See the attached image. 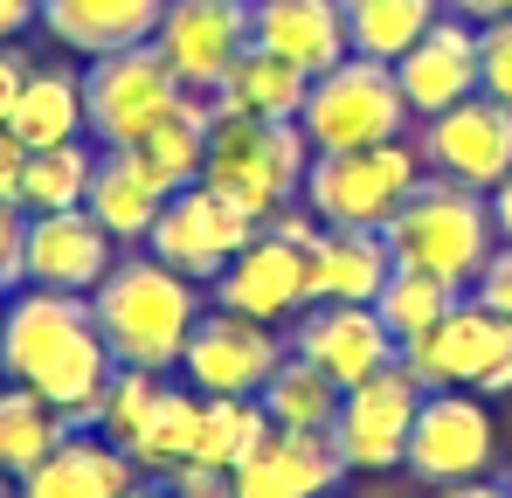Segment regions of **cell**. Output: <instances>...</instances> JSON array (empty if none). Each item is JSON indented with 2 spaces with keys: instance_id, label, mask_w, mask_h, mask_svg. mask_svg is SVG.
Instances as JSON below:
<instances>
[{
  "instance_id": "obj_1",
  "label": "cell",
  "mask_w": 512,
  "mask_h": 498,
  "mask_svg": "<svg viewBox=\"0 0 512 498\" xmlns=\"http://www.w3.org/2000/svg\"><path fill=\"white\" fill-rule=\"evenodd\" d=\"M111 374H118V360H111V346L97 332L90 298L42 291V284L7 291V312H0V381L35 388L56 415H70L77 429H90Z\"/></svg>"
},
{
  "instance_id": "obj_2",
  "label": "cell",
  "mask_w": 512,
  "mask_h": 498,
  "mask_svg": "<svg viewBox=\"0 0 512 498\" xmlns=\"http://www.w3.org/2000/svg\"><path fill=\"white\" fill-rule=\"evenodd\" d=\"M90 312H97V332H104V346H111L118 367L180 374L187 332L201 326L208 298H201L194 277H180L153 249H118L111 277L90 291Z\"/></svg>"
},
{
  "instance_id": "obj_3",
  "label": "cell",
  "mask_w": 512,
  "mask_h": 498,
  "mask_svg": "<svg viewBox=\"0 0 512 498\" xmlns=\"http://www.w3.org/2000/svg\"><path fill=\"white\" fill-rule=\"evenodd\" d=\"M305 166H312V146H305L298 125H277V118H215L208 125L201 187H215L222 201H236L250 222H270L277 208H291L305 194Z\"/></svg>"
},
{
  "instance_id": "obj_4",
  "label": "cell",
  "mask_w": 512,
  "mask_h": 498,
  "mask_svg": "<svg viewBox=\"0 0 512 498\" xmlns=\"http://www.w3.org/2000/svg\"><path fill=\"white\" fill-rule=\"evenodd\" d=\"M381 236L395 249V263L429 270V277H450V284H464V291L478 284L485 256L499 249V229H492L485 194H471V187H457V180H436V173L402 201V215H395Z\"/></svg>"
},
{
  "instance_id": "obj_5",
  "label": "cell",
  "mask_w": 512,
  "mask_h": 498,
  "mask_svg": "<svg viewBox=\"0 0 512 498\" xmlns=\"http://www.w3.org/2000/svg\"><path fill=\"white\" fill-rule=\"evenodd\" d=\"M409 125H416V111L395 83V63H374V56H346L326 77H312L305 111H298V132L312 153L388 146V139H409Z\"/></svg>"
},
{
  "instance_id": "obj_6",
  "label": "cell",
  "mask_w": 512,
  "mask_h": 498,
  "mask_svg": "<svg viewBox=\"0 0 512 498\" xmlns=\"http://www.w3.org/2000/svg\"><path fill=\"white\" fill-rule=\"evenodd\" d=\"M423 180L429 166L416 139H388V146H360V153H312L298 201L326 229H388Z\"/></svg>"
},
{
  "instance_id": "obj_7",
  "label": "cell",
  "mask_w": 512,
  "mask_h": 498,
  "mask_svg": "<svg viewBox=\"0 0 512 498\" xmlns=\"http://www.w3.org/2000/svg\"><path fill=\"white\" fill-rule=\"evenodd\" d=\"M180 77L167 70V56L153 42L139 49H111V56H90L84 63V118L90 139L111 153V146H139L153 125H167L180 111Z\"/></svg>"
},
{
  "instance_id": "obj_8",
  "label": "cell",
  "mask_w": 512,
  "mask_h": 498,
  "mask_svg": "<svg viewBox=\"0 0 512 498\" xmlns=\"http://www.w3.org/2000/svg\"><path fill=\"white\" fill-rule=\"evenodd\" d=\"M492 457H499V422L492 402L471 395V388H429L416 429H409V471L436 485H464V478H492Z\"/></svg>"
},
{
  "instance_id": "obj_9",
  "label": "cell",
  "mask_w": 512,
  "mask_h": 498,
  "mask_svg": "<svg viewBox=\"0 0 512 498\" xmlns=\"http://www.w3.org/2000/svg\"><path fill=\"white\" fill-rule=\"evenodd\" d=\"M423 381L395 360L367 381L340 388V415H333V443H340L346 471H395L409 457V429H416V409H423Z\"/></svg>"
},
{
  "instance_id": "obj_10",
  "label": "cell",
  "mask_w": 512,
  "mask_h": 498,
  "mask_svg": "<svg viewBox=\"0 0 512 498\" xmlns=\"http://www.w3.org/2000/svg\"><path fill=\"white\" fill-rule=\"evenodd\" d=\"M284 353H291L284 326H256L243 312L208 305L201 326L187 332L180 381H187L194 395H263V381L284 367Z\"/></svg>"
},
{
  "instance_id": "obj_11",
  "label": "cell",
  "mask_w": 512,
  "mask_h": 498,
  "mask_svg": "<svg viewBox=\"0 0 512 498\" xmlns=\"http://www.w3.org/2000/svg\"><path fill=\"white\" fill-rule=\"evenodd\" d=\"M416 153H423V166L436 180H457L471 194H492L512 173V104L478 90V97L436 111V118H423V132H416Z\"/></svg>"
},
{
  "instance_id": "obj_12",
  "label": "cell",
  "mask_w": 512,
  "mask_h": 498,
  "mask_svg": "<svg viewBox=\"0 0 512 498\" xmlns=\"http://www.w3.org/2000/svg\"><path fill=\"white\" fill-rule=\"evenodd\" d=\"M512 360V319H499L492 305H478L471 291L423 332L402 346V367L423 381V388H485L499 367Z\"/></svg>"
},
{
  "instance_id": "obj_13",
  "label": "cell",
  "mask_w": 512,
  "mask_h": 498,
  "mask_svg": "<svg viewBox=\"0 0 512 498\" xmlns=\"http://www.w3.org/2000/svg\"><path fill=\"white\" fill-rule=\"evenodd\" d=\"M263 222H250L236 201H222L215 187H180V194H167V208H160V222H153V236H146V249L160 256V263H173L180 277H194V284H215L229 263H236V249L250 243Z\"/></svg>"
},
{
  "instance_id": "obj_14",
  "label": "cell",
  "mask_w": 512,
  "mask_h": 498,
  "mask_svg": "<svg viewBox=\"0 0 512 498\" xmlns=\"http://www.w3.org/2000/svg\"><path fill=\"white\" fill-rule=\"evenodd\" d=\"M153 49L167 56L180 90L215 97L222 77L236 70V56L250 49V0H167Z\"/></svg>"
},
{
  "instance_id": "obj_15",
  "label": "cell",
  "mask_w": 512,
  "mask_h": 498,
  "mask_svg": "<svg viewBox=\"0 0 512 498\" xmlns=\"http://www.w3.org/2000/svg\"><path fill=\"white\" fill-rule=\"evenodd\" d=\"M284 339H291V353L312 360L333 388H353V381H367V374H381V367L402 360L395 332L381 326L374 305H305V312L284 326Z\"/></svg>"
},
{
  "instance_id": "obj_16",
  "label": "cell",
  "mask_w": 512,
  "mask_h": 498,
  "mask_svg": "<svg viewBox=\"0 0 512 498\" xmlns=\"http://www.w3.org/2000/svg\"><path fill=\"white\" fill-rule=\"evenodd\" d=\"M215 305L243 312L256 326H291L312 305V270H305V243H284L270 229H256L236 249V263L215 277Z\"/></svg>"
},
{
  "instance_id": "obj_17",
  "label": "cell",
  "mask_w": 512,
  "mask_h": 498,
  "mask_svg": "<svg viewBox=\"0 0 512 498\" xmlns=\"http://www.w3.org/2000/svg\"><path fill=\"white\" fill-rule=\"evenodd\" d=\"M118 263L111 229L90 215V208H56V215H28V236H21V284H42V291H77L90 298Z\"/></svg>"
},
{
  "instance_id": "obj_18",
  "label": "cell",
  "mask_w": 512,
  "mask_h": 498,
  "mask_svg": "<svg viewBox=\"0 0 512 498\" xmlns=\"http://www.w3.org/2000/svg\"><path fill=\"white\" fill-rule=\"evenodd\" d=\"M346 478V457L333 429H270L250 457L229 471L236 498H333Z\"/></svg>"
},
{
  "instance_id": "obj_19",
  "label": "cell",
  "mask_w": 512,
  "mask_h": 498,
  "mask_svg": "<svg viewBox=\"0 0 512 498\" xmlns=\"http://www.w3.org/2000/svg\"><path fill=\"white\" fill-rule=\"evenodd\" d=\"M395 83H402V97H409L416 118H436V111L478 97V28L443 7L423 28V42L409 56H395Z\"/></svg>"
},
{
  "instance_id": "obj_20",
  "label": "cell",
  "mask_w": 512,
  "mask_h": 498,
  "mask_svg": "<svg viewBox=\"0 0 512 498\" xmlns=\"http://www.w3.org/2000/svg\"><path fill=\"white\" fill-rule=\"evenodd\" d=\"M21 498H132L146 478L139 464L104 436V429H70L28 478H14Z\"/></svg>"
},
{
  "instance_id": "obj_21",
  "label": "cell",
  "mask_w": 512,
  "mask_h": 498,
  "mask_svg": "<svg viewBox=\"0 0 512 498\" xmlns=\"http://www.w3.org/2000/svg\"><path fill=\"white\" fill-rule=\"evenodd\" d=\"M250 42L298 63L305 77H326L333 63L353 56L340 0H250Z\"/></svg>"
},
{
  "instance_id": "obj_22",
  "label": "cell",
  "mask_w": 512,
  "mask_h": 498,
  "mask_svg": "<svg viewBox=\"0 0 512 498\" xmlns=\"http://www.w3.org/2000/svg\"><path fill=\"white\" fill-rule=\"evenodd\" d=\"M160 14H167V0H42V21L35 28H49L56 49H70V56L90 63V56L153 42Z\"/></svg>"
},
{
  "instance_id": "obj_23",
  "label": "cell",
  "mask_w": 512,
  "mask_h": 498,
  "mask_svg": "<svg viewBox=\"0 0 512 498\" xmlns=\"http://www.w3.org/2000/svg\"><path fill=\"white\" fill-rule=\"evenodd\" d=\"M84 208L111 229V243L118 249H146L153 236V222H160V208H167V187L146 173V160L132 153V146H97V173H90V194Z\"/></svg>"
},
{
  "instance_id": "obj_24",
  "label": "cell",
  "mask_w": 512,
  "mask_h": 498,
  "mask_svg": "<svg viewBox=\"0 0 512 498\" xmlns=\"http://www.w3.org/2000/svg\"><path fill=\"white\" fill-rule=\"evenodd\" d=\"M305 270H312V305H374L395 270V249L381 229H319V243L305 249Z\"/></svg>"
},
{
  "instance_id": "obj_25",
  "label": "cell",
  "mask_w": 512,
  "mask_h": 498,
  "mask_svg": "<svg viewBox=\"0 0 512 498\" xmlns=\"http://www.w3.org/2000/svg\"><path fill=\"white\" fill-rule=\"evenodd\" d=\"M7 132H14L28 153H42V146H70V139H90L84 70H70V63H28V83H21V104H14Z\"/></svg>"
},
{
  "instance_id": "obj_26",
  "label": "cell",
  "mask_w": 512,
  "mask_h": 498,
  "mask_svg": "<svg viewBox=\"0 0 512 498\" xmlns=\"http://www.w3.org/2000/svg\"><path fill=\"white\" fill-rule=\"evenodd\" d=\"M305 90H312V77L298 63H284V56H270V49L250 42L236 56V70L222 77V90H215V118H277V125H298Z\"/></svg>"
},
{
  "instance_id": "obj_27",
  "label": "cell",
  "mask_w": 512,
  "mask_h": 498,
  "mask_svg": "<svg viewBox=\"0 0 512 498\" xmlns=\"http://www.w3.org/2000/svg\"><path fill=\"white\" fill-rule=\"evenodd\" d=\"M208 125H215V97H180V111H173L167 125H153L132 153L146 160V173L167 187V194H180V187H194L201 180V160H208Z\"/></svg>"
},
{
  "instance_id": "obj_28",
  "label": "cell",
  "mask_w": 512,
  "mask_h": 498,
  "mask_svg": "<svg viewBox=\"0 0 512 498\" xmlns=\"http://www.w3.org/2000/svg\"><path fill=\"white\" fill-rule=\"evenodd\" d=\"M346 14V42L353 56H374V63H395L423 42V28L443 14V0H340Z\"/></svg>"
},
{
  "instance_id": "obj_29",
  "label": "cell",
  "mask_w": 512,
  "mask_h": 498,
  "mask_svg": "<svg viewBox=\"0 0 512 498\" xmlns=\"http://www.w3.org/2000/svg\"><path fill=\"white\" fill-rule=\"evenodd\" d=\"M70 429H77V422L56 415L35 388H14V381H7V388H0V471H7V478H28Z\"/></svg>"
},
{
  "instance_id": "obj_30",
  "label": "cell",
  "mask_w": 512,
  "mask_h": 498,
  "mask_svg": "<svg viewBox=\"0 0 512 498\" xmlns=\"http://www.w3.org/2000/svg\"><path fill=\"white\" fill-rule=\"evenodd\" d=\"M263 436H270V415H263L256 395H201V415H194V464L236 471Z\"/></svg>"
},
{
  "instance_id": "obj_31",
  "label": "cell",
  "mask_w": 512,
  "mask_h": 498,
  "mask_svg": "<svg viewBox=\"0 0 512 498\" xmlns=\"http://www.w3.org/2000/svg\"><path fill=\"white\" fill-rule=\"evenodd\" d=\"M90 173H97V139L70 146H42L21 166V215H56V208H84Z\"/></svg>"
},
{
  "instance_id": "obj_32",
  "label": "cell",
  "mask_w": 512,
  "mask_h": 498,
  "mask_svg": "<svg viewBox=\"0 0 512 498\" xmlns=\"http://www.w3.org/2000/svg\"><path fill=\"white\" fill-rule=\"evenodd\" d=\"M263 415H270V429H333V415H340V388L312 367V360H298V353H284V367L263 381Z\"/></svg>"
},
{
  "instance_id": "obj_33",
  "label": "cell",
  "mask_w": 512,
  "mask_h": 498,
  "mask_svg": "<svg viewBox=\"0 0 512 498\" xmlns=\"http://www.w3.org/2000/svg\"><path fill=\"white\" fill-rule=\"evenodd\" d=\"M457 298H464V284L395 263V270H388V284H381V298H374V312H381V326L395 332V346H409V339H423V332L436 326Z\"/></svg>"
},
{
  "instance_id": "obj_34",
  "label": "cell",
  "mask_w": 512,
  "mask_h": 498,
  "mask_svg": "<svg viewBox=\"0 0 512 498\" xmlns=\"http://www.w3.org/2000/svg\"><path fill=\"white\" fill-rule=\"evenodd\" d=\"M194 415H201V395L167 381V395L153 402L146 429H139V443H132L139 478H167L173 464H187V457H194Z\"/></svg>"
},
{
  "instance_id": "obj_35",
  "label": "cell",
  "mask_w": 512,
  "mask_h": 498,
  "mask_svg": "<svg viewBox=\"0 0 512 498\" xmlns=\"http://www.w3.org/2000/svg\"><path fill=\"white\" fill-rule=\"evenodd\" d=\"M167 395V374H146V367H118L111 381H104V402L90 415V429H104L125 457H132V443H139V429H146V415L153 402Z\"/></svg>"
},
{
  "instance_id": "obj_36",
  "label": "cell",
  "mask_w": 512,
  "mask_h": 498,
  "mask_svg": "<svg viewBox=\"0 0 512 498\" xmlns=\"http://www.w3.org/2000/svg\"><path fill=\"white\" fill-rule=\"evenodd\" d=\"M478 90L512 104V14L478 28Z\"/></svg>"
},
{
  "instance_id": "obj_37",
  "label": "cell",
  "mask_w": 512,
  "mask_h": 498,
  "mask_svg": "<svg viewBox=\"0 0 512 498\" xmlns=\"http://www.w3.org/2000/svg\"><path fill=\"white\" fill-rule=\"evenodd\" d=\"M471 298H478V305H492L499 319H512V243H499L492 256H485V270H478Z\"/></svg>"
},
{
  "instance_id": "obj_38",
  "label": "cell",
  "mask_w": 512,
  "mask_h": 498,
  "mask_svg": "<svg viewBox=\"0 0 512 498\" xmlns=\"http://www.w3.org/2000/svg\"><path fill=\"white\" fill-rule=\"evenodd\" d=\"M160 485H167V498H236V492H229V471L194 464V457H187V464H173Z\"/></svg>"
},
{
  "instance_id": "obj_39",
  "label": "cell",
  "mask_w": 512,
  "mask_h": 498,
  "mask_svg": "<svg viewBox=\"0 0 512 498\" xmlns=\"http://www.w3.org/2000/svg\"><path fill=\"white\" fill-rule=\"evenodd\" d=\"M21 236H28V215L0 201V291H21Z\"/></svg>"
},
{
  "instance_id": "obj_40",
  "label": "cell",
  "mask_w": 512,
  "mask_h": 498,
  "mask_svg": "<svg viewBox=\"0 0 512 498\" xmlns=\"http://www.w3.org/2000/svg\"><path fill=\"white\" fill-rule=\"evenodd\" d=\"M21 83H28V56H21L14 42H0V125L14 118V104H21Z\"/></svg>"
},
{
  "instance_id": "obj_41",
  "label": "cell",
  "mask_w": 512,
  "mask_h": 498,
  "mask_svg": "<svg viewBox=\"0 0 512 498\" xmlns=\"http://www.w3.org/2000/svg\"><path fill=\"white\" fill-rule=\"evenodd\" d=\"M21 166H28V146L0 125V201H14V208H21Z\"/></svg>"
},
{
  "instance_id": "obj_42",
  "label": "cell",
  "mask_w": 512,
  "mask_h": 498,
  "mask_svg": "<svg viewBox=\"0 0 512 498\" xmlns=\"http://www.w3.org/2000/svg\"><path fill=\"white\" fill-rule=\"evenodd\" d=\"M42 21V0H0V42H21Z\"/></svg>"
},
{
  "instance_id": "obj_43",
  "label": "cell",
  "mask_w": 512,
  "mask_h": 498,
  "mask_svg": "<svg viewBox=\"0 0 512 498\" xmlns=\"http://www.w3.org/2000/svg\"><path fill=\"white\" fill-rule=\"evenodd\" d=\"M450 14H464L471 28H485V21H499V14H512V0H443Z\"/></svg>"
},
{
  "instance_id": "obj_44",
  "label": "cell",
  "mask_w": 512,
  "mask_h": 498,
  "mask_svg": "<svg viewBox=\"0 0 512 498\" xmlns=\"http://www.w3.org/2000/svg\"><path fill=\"white\" fill-rule=\"evenodd\" d=\"M485 208H492V229H499V243H512V173L485 194Z\"/></svg>"
},
{
  "instance_id": "obj_45",
  "label": "cell",
  "mask_w": 512,
  "mask_h": 498,
  "mask_svg": "<svg viewBox=\"0 0 512 498\" xmlns=\"http://www.w3.org/2000/svg\"><path fill=\"white\" fill-rule=\"evenodd\" d=\"M436 498H512L499 478H464V485H436Z\"/></svg>"
},
{
  "instance_id": "obj_46",
  "label": "cell",
  "mask_w": 512,
  "mask_h": 498,
  "mask_svg": "<svg viewBox=\"0 0 512 498\" xmlns=\"http://www.w3.org/2000/svg\"><path fill=\"white\" fill-rule=\"evenodd\" d=\"M132 498H167V485H160V478H146V485H139Z\"/></svg>"
},
{
  "instance_id": "obj_47",
  "label": "cell",
  "mask_w": 512,
  "mask_h": 498,
  "mask_svg": "<svg viewBox=\"0 0 512 498\" xmlns=\"http://www.w3.org/2000/svg\"><path fill=\"white\" fill-rule=\"evenodd\" d=\"M0 498H21V485H14V478H7V471H0Z\"/></svg>"
},
{
  "instance_id": "obj_48",
  "label": "cell",
  "mask_w": 512,
  "mask_h": 498,
  "mask_svg": "<svg viewBox=\"0 0 512 498\" xmlns=\"http://www.w3.org/2000/svg\"><path fill=\"white\" fill-rule=\"evenodd\" d=\"M0 312H7V291H0Z\"/></svg>"
},
{
  "instance_id": "obj_49",
  "label": "cell",
  "mask_w": 512,
  "mask_h": 498,
  "mask_svg": "<svg viewBox=\"0 0 512 498\" xmlns=\"http://www.w3.org/2000/svg\"><path fill=\"white\" fill-rule=\"evenodd\" d=\"M506 492H512V478H506Z\"/></svg>"
},
{
  "instance_id": "obj_50",
  "label": "cell",
  "mask_w": 512,
  "mask_h": 498,
  "mask_svg": "<svg viewBox=\"0 0 512 498\" xmlns=\"http://www.w3.org/2000/svg\"><path fill=\"white\" fill-rule=\"evenodd\" d=\"M333 498H346V492H333Z\"/></svg>"
}]
</instances>
